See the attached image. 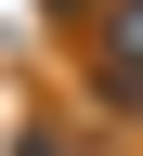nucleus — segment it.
I'll return each instance as SVG.
<instances>
[{
  "mask_svg": "<svg viewBox=\"0 0 143 156\" xmlns=\"http://www.w3.org/2000/svg\"><path fill=\"white\" fill-rule=\"evenodd\" d=\"M117 91H143V0H130V26H117Z\"/></svg>",
  "mask_w": 143,
  "mask_h": 156,
  "instance_id": "f257e3e1",
  "label": "nucleus"
}]
</instances>
